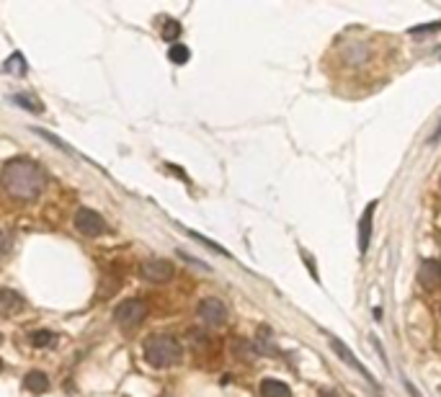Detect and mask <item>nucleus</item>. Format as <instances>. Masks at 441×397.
<instances>
[{"mask_svg":"<svg viewBox=\"0 0 441 397\" xmlns=\"http://www.w3.org/2000/svg\"><path fill=\"white\" fill-rule=\"evenodd\" d=\"M199 320L207 323L209 327H220L225 325V320H227V307H225V302L217 300V297H207V300L199 302Z\"/></svg>","mask_w":441,"mask_h":397,"instance_id":"5","label":"nucleus"},{"mask_svg":"<svg viewBox=\"0 0 441 397\" xmlns=\"http://www.w3.org/2000/svg\"><path fill=\"white\" fill-rule=\"evenodd\" d=\"M439 137H441V124H439V129H436V132H433V137H431V140H439Z\"/></svg>","mask_w":441,"mask_h":397,"instance_id":"22","label":"nucleus"},{"mask_svg":"<svg viewBox=\"0 0 441 397\" xmlns=\"http://www.w3.org/2000/svg\"><path fill=\"white\" fill-rule=\"evenodd\" d=\"M330 346H333V351H335V356H338V359H344V362L348 364V366H353V369L359 371V374H362V377H364L367 382H369V384H377V382H374V377H371L369 371H367V369L362 366V364L356 362V356H353V353L348 351V346H346L344 341H338L335 336H330Z\"/></svg>","mask_w":441,"mask_h":397,"instance_id":"9","label":"nucleus"},{"mask_svg":"<svg viewBox=\"0 0 441 397\" xmlns=\"http://www.w3.org/2000/svg\"><path fill=\"white\" fill-rule=\"evenodd\" d=\"M26 309V300L13 289H0V318H16Z\"/></svg>","mask_w":441,"mask_h":397,"instance_id":"7","label":"nucleus"},{"mask_svg":"<svg viewBox=\"0 0 441 397\" xmlns=\"http://www.w3.org/2000/svg\"><path fill=\"white\" fill-rule=\"evenodd\" d=\"M142 353H145V362L150 366L166 369V366H173V364L181 362L184 346L178 343L173 336H150L142 343Z\"/></svg>","mask_w":441,"mask_h":397,"instance_id":"2","label":"nucleus"},{"mask_svg":"<svg viewBox=\"0 0 441 397\" xmlns=\"http://www.w3.org/2000/svg\"><path fill=\"white\" fill-rule=\"evenodd\" d=\"M36 132H39V129H36ZM39 134H42V137H45V140H49V142H52L54 147H62V150H67V152H70V147H67V145H65V142H62V140H57V137H52V134H49V132H39Z\"/></svg>","mask_w":441,"mask_h":397,"instance_id":"20","label":"nucleus"},{"mask_svg":"<svg viewBox=\"0 0 441 397\" xmlns=\"http://www.w3.org/2000/svg\"><path fill=\"white\" fill-rule=\"evenodd\" d=\"M13 101H16L18 106H24V108H29V111H42V108L39 106H34V101H31V98H26V96H13Z\"/></svg>","mask_w":441,"mask_h":397,"instance_id":"18","label":"nucleus"},{"mask_svg":"<svg viewBox=\"0 0 441 397\" xmlns=\"http://www.w3.org/2000/svg\"><path fill=\"white\" fill-rule=\"evenodd\" d=\"M439 29H441V21H436V24H426V26H413L410 34H428V31H439Z\"/></svg>","mask_w":441,"mask_h":397,"instance_id":"19","label":"nucleus"},{"mask_svg":"<svg viewBox=\"0 0 441 397\" xmlns=\"http://www.w3.org/2000/svg\"><path fill=\"white\" fill-rule=\"evenodd\" d=\"M6 70L8 72H16V75H21V72H26V65H24V57L21 54H13L8 62H6Z\"/></svg>","mask_w":441,"mask_h":397,"instance_id":"17","label":"nucleus"},{"mask_svg":"<svg viewBox=\"0 0 441 397\" xmlns=\"http://www.w3.org/2000/svg\"><path fill=\"white\" fill-rule=\"evenodd\" d=\"M168 57H170L173 65H186L189 57H191V52H189V47L186 44H173L170 47V52H168Z\"/></svg>","mask_w":441,"mask_h":397,"instance_id":"14","label":"nucleus"},{"mask_svg":"<svg viewBox=\"0 0 441 397\" xmlns=\"http://www.w3.org/2000/svg\"><path fill=\"white\" fill-rule=\"evenodd\" d=\"M0 343H3V336H0Z\"/></svg>","mask_w":441,"mask_h":397,"instance_id":"24","label":"nucleus"},{"mask_svg":"<svg viewBox=\"0 0 441 397\" xmlns=\"http://www.w3.org/2000/svg\"><path fill=\"white\" fill-rule=\"evenodd\" d=\"M374 212H377V202H369L367 209H364L362 220H359V253H367L369 250V238H371V220H374Z\"/></svg>","mask_w":441,"mask_h":397,"instance_id":"10","label":"nucleus"},{"mask_svg":"<svg viewBox=\"0 0 441 397\" xmlns=\"http://www.w3.org/2000/svg\"><path fill=\"white\" fill-rule=\"evenodd\" d=\"M160 34H163V42H176L178 36H181V24H178L176 18H166Z\"/></svg>","mask_w":441,"mask_h":397,"instance_id":"13","label":"nucleus"},{"mask_svg":"<svg viewBox=\"0 0 441 397\" xmlns=\"http://www.w3.org/2000/svg\"><path fill=\"white\" fill-rule=\"evenodd\" d=\"M13 250V232L10 229H0V261L10 256Z\"/></svg>","mask_w":441,"mask_h":397,"instance_id":"15","label":"nucleus"},{"mask_svg":"<svg viewBox=\"0 0 441 397\" xmlns=\"http://www.w3.org/2000/svg\"><path fill=\"white\" fill-rule=\"evenodd\" d=\"M24 387H26L29 392H34V395H42V392L49 389V380H47L45 371L31 369V371H26V377H24Z\"/></svg>","mask_w":441,"mask_h":397,"instance_id":"11","label":"nucleus"},{"mask_svg":"<svg viewBox=\"0 0 441 397\" xmlns=\"http://www.w3.org/2000/svg\"><path fill=\"white\" fill-rule=\"evenodd\" d=\"M54 341L52 330H34L31 333V343L36 346V348H45V346H49Z\"/></svg>","mask_w":441,"mask_h":397,"instance_id":"16","label":"nucleus"},{"mask_svg":"<svg viewBox=\"0 0 441 397\" xmlns=\"http://www.w3.org/2000/svg\"><path fill=\"white\" fill-rule=\"evenodd\" d=\"M261 395L264 397H291V389L279 380H264L261 382Z\"/></svg>","mask_w":441,"mask_h":397,"instance_id":"12","label":"nucleus"},{"mask_svg":"<svg viewBox=\"0 0 441 397\" xmlns=\"http://www.w3.org/2000/svg\"><path fill=\"white\" fill-rule=\"evenodd\" d=\"M72 225H75V229H78L80 235H86V238H98V235L109 232L106 220L98 212L88 209V206H80L78 212H75V217H72Z\"/></svg>","mask_w":441,"mask_h":397,"instance_id":"4","label":"nucleus"},{"mask_svg":"<svg viewBox=\"0 0 441 397\" xmlns=\"http://www.w3.org/2000/svg\"><path fill=\"white\" fill-rule=\"evenodd\" d=\"M418 282L424 284V289L436 291L441 286V264L439 261H424L418 266Z\"/></svg>","mask_w":441,"mask_h":397,"instance_id":"8","label":"nucleus"},{"mask_svg":"<svg viewBox=\"0 0 441 397\" xmlns=\"http://www.w3.org/2000/svg\"><path fill=\"white\" fill-rule=\"evenodd\" d=\"M318 395H320V397H338V395L333 392V389H320Z\"/></svg>","mask_w":441,"mask_h":397,"instance_id":"21","label":"nucleus"},{"mask_svg":"<svg viewBox=\"0 0 441 397\" xmlns=\"http://www.w3.org/2000/svg\"><path fill=\"white\" fill-rule=\"evenodd\" d=\"M142 279H147L152 284H166L173 279V264L166 258H152L142 266Z\"/></svg>","mask_w":441,"mask_h":397,"instance_id":"6","label":"nucleus"},{"mask_svg":"<svg viewBox=\"0 0 441 397\" xmlns=\"http://www.w3.org/2000/svg\"><path fill=\"white\" fill-rule=\"evenodd\" d=\"M0 371H3V359H0Z\"/></svg>","mask_w":441,"mask_h":397,"instance_id":"23","label":"nucleus"},{"mask_svg":"<svg viewBox=\"0 0 441 397\" xmlns=\"http://www.w3.org/2000/svg\"><path fill=\"white\" fill-rule=\"evenodd\" d=\"M147 315V305L142 300H124L119 307L114 309V323L124 330H134Z\"/></svg>","mask_w":441,"mask_h":397,"instance_id":"3","label":"nucleus"},{"mask_svg":"<svg viewBox=\"0 0 441 397\" xmlns=\"http://www.w3.org/2000/svg\"><path fill=\"white\" fill-rule=\"evenodd\" d=\"M0 186H3V191L13 199H36V196L42 194L47 188V173L39 165H36L34 160H10L3 165V173H0Z\"/></svg>","mask_w":441,"mask_h":397,"instance_id":"1","label":"nucleus"}]
</instances>
